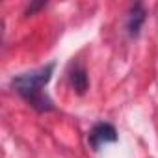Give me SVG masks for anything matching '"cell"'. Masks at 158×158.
Wrapping results in <instances>:
<instances>
[{
    "instance_id": "6da1fadb",
    "label": "cell",
    "mask_w": 158,
    "mask_h": 158,
    "mask_svg": "<svg viewBox=\"0 0 158 158\" xmlns=\"http://www.w3.org/2000/svg\"><path fill=\"white\" fill-rule=\"evenodd\" d=\"M52 71H54V65L48 63V65L39 67L35 71L23 73L11 80V86L26 102H30V106H34L39 112H48L54 106H52V101L43 93V88L48 84Z\"/></svg>"
},
{
    "instance_id": "7a4b0ae2",
    "label": "cell",
    "mask_w": 158,
    "mask_h": 158,
    "mask_svg": "<svg viewBox=\"0 0 158 158\" xmlns=\"http://www.w3.org/2000/svg\"><path fill=\"white\" fill-rule=\"evenodd\" d=\"M115 139H117V130L110 123H97L88 134V141L95 151H99L106 143H114Z\"/></svg>"
},
{
    "instance_id": "3957f363",
    "label": "cell",
    "mask_w": 158,
    "mask_h": 158,
    "mask_svg": "<svg viewBox=\"0 0 158 158\" xmlns=\"http://www.w3.org/2000/svg\"><path fill=\"white\" fill-rule=\"evenodd\" d=\"M69 82H71V88L78 93V95H84L88 86H89V80H88V73L84 69V65L76 63L73 65L71 73H69Z\"/></svg>"
},
{
    "instance_id": "277c9868",
    "label": "cell",
    "mask_w": 158,
    "mask_h": 158,
    "mask_svg": "<svg viewBox=\"0 0 158 158\" xmlns=\"http://www.w3.org/2000/svg\"><path fill=\"white\" fill-rule=\"evenodd\" d=\"M143 21H145V10H143L141 4H136V6L130 10L128 21H127V28H128V34H130L132 37H136V35L139 34Z\"/></svg>"
}]
</instances>
